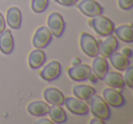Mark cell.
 <instances>
[{
    "label": "cell",
    "mask_w": 133,
    "mask_h": 124,
    "mask_svg": "<svg viewBox=\"0 0 133 124\" xmlns=\"http://www.w3.org/2000/svg\"><path fill=\"white\" fill-rule=\"evenodd\" d=\"M88 103H89V109L93 116L103 120H108L110 119L111 113L109 105L102 97L94 94L89 100H88Z\"/></svg>",
    "instance_id": "1"
},
{
    "label": "cell",
    "mask_w": 133,
    "mask_h": 124,
    "mask_svg": "<svg viewBox=\"0 0 133 124\" xmlns=\"http://www.w3.org/2000/svg\"><path fill=\"white\" fill-rule=\"evenodd\" d=\"M89 25L101 37H108L114 31V23L105 16L98 15L89 21Z\"/></svg>",
    "instance_id": "2"
},
{
    "label": "cell",
    "mask_w": 133,
    "mask_h": 124,
    "mask_svg": "<svg viewBox=\"0 0 133 124\" xmlns=\"http://www.w3.org/2000/svg\"><path fill=\"white\" fill-rule=\"evenodd\" d=\"M80 48L87 56L94 57L98 56V42L90 34L83 32L80 36Z\"/></svg>",
    "instance_id": "3"
},
{
    "label": "cell",
    "mask_w": 133,
    "mask_h": 124,
    "mask_svg": "<svg viewBox=\"0 0 133 124\" xmlns=\"http://www.w3.org/2000/svg\"><path fill=\"white\" fill-rule=\"evenodd\" d=\"M48 28L51 32L52 36L56 37H60L64 33L66 24L63 17L57 12H53L48 16Z\"/></svg>",
    "instance_id": "4"
},
{
    "label": "cell",
    "mask_w": 133,
    "mask_h": 124,
    "mask_svg": "<svg viewBox=\"0 0 133 124\" xmlns=\"http://www.w3.org/2000/svg\"><path fill=\"white\" fill-rule=\"evenodd\" d=\"M77 6L82 14L89 17L101 15L104 11V8L95 0H81Z\"/></svg>",
    "instance_id": "5"
},
{
    "label": "cell",
    "mask_w": 133,
    "mask_h": 124,
    "mask_svg": "<svg viewBox=\"0 0 133 124\" xmlns=\"http://www.w3.org/2000/svg\"><path fill=\"white\" fill-rule=\"evenodd\" d=\"M64 104L71 113L76 115H86L89 113V108L87 103L78 98L68 97L65 98Z\"/></svg>",
    "instance_id": "6"
},
{
    "label": "cell",
    "mask_w": 133,
    "mask_h": 124,
    "mask_svg": "<svg viewBox=\"0 0 133 124\" xmlns=\"http://www.w3.org/2000/svg\"><path fill=\"white\" fill-rule=\"evenodd\" d=\"M40 77L46 81H53L61 75V65L58 61L52 60L46 64L39 73Z\"/></svg>",
    "instance_id": "7"
},
{
    "label": "cell",
    "mask_w": 133,
    "mask_h": 124,
    "mask_svg": "<svg viewBox=\"0 0 133 124\" xmlns=\"http://www.w3.org/2000/svg\"><path fill=\"white\" fill-rule=\"evenodd\" d=\"M52 34L48 27L37 28L33 37V46L36 48H44L51 42Z\"/></svg>",
    "instance_id": "8"
},
{
    "label": "cell",
    "mask_w": 133,
    "mask_h": 124,
    "mask_svg": "<svg viewBox=\"0 0 133 124\" xmlns=\"http://www.w3.org/2000/svg\"><path fill=\"white\" fill-rule=\"evenodd\" d=\"M92 72L91 67L88 64H78L68 69L69 78L74 81H82L88 80L89 74Z\"/></svg>",
    "instance_id": "9"
},
{
    "label": "cell",
    "mask_w": 133,
    "mask_h": 124,
    "mask_svg": "<svg viewBox=\"0 0 133 124\" xmlns=\"http://www.w3.org/2000/svg\"><path fill=\"white\" fill-rule=\"evenodd\" d=\"M103 99L109 105L114 108H119L125 104V99L118 90L114 88H107L103 90Z\"/></svg>",
    "instance_id": "10"
},
{
    "label": "cell",
    "mask_w": 133,
    "mask_h": 124,
    "mask_svg": "<svg viewBox=\"0 0 133 124\" xmlns=\"http://www.w3.org/2000/svg\"><path fill=\"white\" fill-rule=\"evenodd\" d=\"M118 48V39L112 34L108 36V37L104 41H100L98 45V54L103 57L107 58L110 56L112 52H114Z\"/></svg>",
    "instance_id": "11"
},
{
    "label": "cell",
    "mask_w": 133,
    "mask_h": 124,
    "mask_svg": "<svg viewBox=\"0 0 133 124\" xmlns=\"http://www.w3.org/2000/svg\"><path fill=\"white\" fill-rule=\"evenodd\" d=\"M91 70L93 71V73L96 75L98 80H103L105 74L109 71V64L105 57H98V56L94 57Z\"/></svg>",
    "instance_id": "12"
},
{
    "label": "cell",
    "mask_w": 133,
    "mask_h": 124,
    "mask_svg": "<svg viewBox=\"0 0 133 124\" xmlns=\"http://www.w3.org/2000/svg\"><path fill=\"white\" fill-rule=\"evenodd\" d=\"M44 98L46 102L51 105H63L64 104L65 97L60 90L56 88H48L44 90Z\"/></svg>",
    "instance_id": "13"
},
{
    "label": "cell",
    "mask_w": 133,
    "mask_h": 124,
    "mask_svg": "<svg viewBox=\"0 0 133 124\" xmlns=\"http://www.w3.org/2000/svg\"><path fill=\"white\" fill-rule=\"evenodd\" d=\"M102 80H104L108 86L114 89H122L125 87L123 76L116 71H108Z\"/></svg>",
    "instance_id": "14"
},
{
    "label": "cell",
    "mask_w": 133,
    "mask_h": 124,
    "mask_svg": "<svg viewBox=\"0 0 133 124\" xmlns=\"http://www.w3.org/2000/svg\"><path fill=\"white\" fill-rule=\"evenodd\" d=\"M14 49V38L10 30H4L0 33V51L8 55Z\"/></svg>",
    "instance_id": "15"
},
{
    "label": "cell",
    "mask_w": 133,
    "mask_h": 124,
    "mask_svg": "<svg viewBox=\"0 0 133 124\" xmlns=\"http://www.w3.org/2000/svg\"><path fill=\"white\" fill-rule=\"evenodd\" d=\"M6 22L13 29H18L22 22L21 11L17 6H12L6 12Z\"/></svg>",
    "instance_id": "16"
},
{
    "label": "cell",
    "mask_w": 133,
    "mask_h": 124,
    "mask_svg": "<svg viewBox=\"0 0 133 124\" xmlns=\"http://www.w3.org/2000/svg\"><path fill=\"white\" fill-rule=\"evenodd\" d=\"M109 58L111 65L118 70L124 71L129 66V59L119 52H112Z\"/></svg>",
    "instance_id": "17"
},
{
    "label": "cell",
    "mask_w": 133,
    "mask_h": 124,
    "mask_svg": "<svg viewBox=\"0 0 133 124\" xmlns=\"http://www.w3.org/2000/svg\"><path fill=\"white\" fill-rule=\"evenodd\" d=\"M46 54L41 48H37V49L31 51L28 57V65L31 69H39L43 64L46 62Z\"/></svg>",
    "instance_id": "18"
},
{
    "label": "cell",
    "mask_w": 133,
    "mask_h": 124,
    "mask_svg": "<svg viewBox=\"0 0 133 124\" xmlns=\"http://www.w3.org/2000/svg\"><path fill=\"white\" fill-rule=\"evenodd\" d=\"M73 94L79 100H88L96 94V89L89 85H76L73 87Z\"/></svg>",
    "instance_id": "19"
},
{
    "label": "cell",
    "mask_w": 133,
    "mask_h": 124,
    "mask_svg": "<svg viewBox=\"0 0 133 124\" xmlns=\"http://www.w3.org/2000/svg\"><path fill=\"white\" fill-rule=\"evenodd\" d=\"M49 109V106L46 102L42 100H35L28 104V111L33 116H44L46 115Z\"/></svg>",
    "instance_id": "20"
},
{
    "label": "cell",
    "mask_w": 133,
    "mask_h": 124,
    "mask_svg": "<svg viewBox=\"0 0 133 124\" xmlns=\"http://www.w3.org/2000/svg\"><path fill=\"white\" fill-rule=\"evenodd\" d=\"M115 34L118 39L126 43H131L133 41V28L131 25H122L114 28Z\"/></svg>",
    "instance_id": "21"
},
{
    "label": "cell",
    "mask_w": 133,
    "mask_h": 124,
    "mask_svg": "<svg viewBox=\"0 0 133 124\" xmlns=\"http://www.w3.org/2000/svg\"><path fill=\"white\" fill-rule=\"evenodd\" d=\"M48 114L49 115L52 121L55 123H63L68 120V117L63 109V108L59 105H52L49 107Z\"/></svg>",
    "instance_id": "22"
},
{
    "label": "cell",
    "mask_w": 133,
    "mask_h": 124,
    "mask_svg": "<svg viewBox=\"0 0 133 124\" xmlns=\"http://www.w3.org/2000/svg\"><path fill=\"white\" fill-rule=\"evenodd\" d=\"M48 6V0H31V8L35 13H42Z\"/></svg>",
    "instance_id": "23"
},
{
    "label": "cell",
    "mask_w": 133,
    "mask_h": 124,
    "mask_svg": "<svg viewBox=\"0 0 133 124\" xmlns=\"http://www.w3.org/2000/svg\"><path fill=\"white\" fill-rule=\"evenodd\" d=\"M125 70H126L125 75L123 76L124 82H125V84L129 89H132L133 88V67L129 66Z\"/></svg>",
    "instance_id": "24"
},
{
    "label": "cell",
    "mask_w": 133,
    "mask_h": 124,
    "mask_svg": "<svg viewBox=\"0 0 133 124\" xmlns=\"http://www.w3.org/2000/svg\"><path fill=\"white\" fill-rule=\"evenodd\" d=\"M118 6L123 10H129L133 6V0H118Z\"/></svg>",
    "instance_id": "25"
},
{
    "label": "cell",
    "mask_w": 133,
    "mask_h": 124,
    "mask_svg": "<svg viewBox=\"0 0 133 124\" xmlns=\"http://www.w3.org/2000/svg\"><path fill=\"white\" fill-rule=\"evenodd\" d=\"M78 0H55V2L57 4L61 5V6H73L77 3Z\"/></svg>",
    "instance_id": "26"
},
{
    "label": "cell",
    "mask_w": 133,
    "mask_h": 124,
    "mask_svg": "<svg viewBox=\"0 0 133 124\" xmlns=\"http://www.w3.org/2000/svg\"><path fill=\"white\" fill-rule=\"evenodd\" d=\"M6 28V22H5L4 17L1 13H0V33L3 32Z\"/></svg>",
    "instance_id": "27"
},
{
    "label": "cell",
    "mask_w": 133,
    "mask_h": 124,
    "mask_svg": "<svg viewBox=\"0 0 133 124\" xmlns=\"http://www.w3.org/2000/svg\"><path fill=\"white\" fill-rule=\"evenodd\" d=\"M122 54H123L125 57H127L128 58H129V57L132 56V50H131L130 48H124V49L122 50Z\"/></svg>",
    "instance_id": "28"
},
{
    "label": "cell",
    "mask_w": 133,
    "mask_h": 124,
    "mask_svg": "<svg viewBox=\"0 0 133 124\" xmlns=\"http://www.w3.org/2000/svg\"><path fill=\"white\" fill-rule=\"evenodd\" d=\"M90 123L91 124H104L105 122H104V120H101V119L95 117L94 119H92V120H90Z\"/></svg>",
    "instance_id": "29"
},
{
    "label": "cell",
    "mask_w": 133,
    "mask_h": 124,
    "mask_svg": "<svg viewBox=\"0 0 133 124\" xmlns=\"http://www.w3.org/2000/svg\"><path fill=\"white\" fill-rule=\"evenodd\" d=\"M36 123L37 124H53V121L48 120V119H42V120H37Z\"/></svg>",
    "instance_id": "30"
},
{
    "label": "cell",
    "mask_w": 133,
    "mask_h": 124,
    "mask_svg": "<svg viewBox=\"0 0 133 124\" xmlns=\"http://www.w3.org/2000/svg\"><path fill=\"white\" fill-rule=\"evenodd\" d=\"M88 79H89V81H91L92 83H97V82H98V79L97 78L96 75H95L94 73L92 74V72H91L90 74H89V78H88Z\"/></svg>",
    "instance_id": "31"
},
{
    "label": "cell",
    "mask_w": 133,
    "mask_h": 124,
    "mask_svg": "<svg viewBox=\"0 0 133 124\" xmlns=\"http://www.w3.org/2000/svg\"><path fill=\"white\" fill-rule=\"evenodd\" d=\"M71 63H72V65H73V66H76V65H78V64L81 63V60H80L79 57H74V58L72 59V61H71Z\"/></svg>",
    "instance_id": "32"
}]
</instances>
